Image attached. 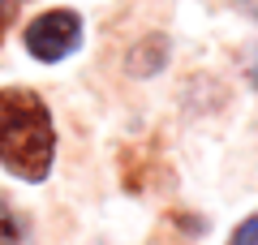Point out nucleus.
I'll list each match as a JSON object with an SVG mask.
<instances>
[{"instance_id":"f257e3e1","label":"nucleus","mask_w":258,"mask_h":245,"mask_svg":"<svg viewBox=\"0 0 258 245\" xmlns=\"http://www.w3.org/2000/svg\"><path fill=\"white\" fill-rule=\"evenodd\" d=\"M56 159V125L43 95L26 86H5L0 91V168L18 181H47Z\"/></svg>"},{"instance_id":"f03ea898","label":"nucleus","mask_w":258,"mask_h":245,"mask_svg":"<svg viewBox=\"0 0 258 245\" xmlns=\"http://www.w3.org/2000/svg\"><path fill=\"white\" fill-rule=\"evenodd\" d=\"M22 39H26V52L35 56V60L56 65L69 52H78V43H82V18H78L74 9H47L26 26Z\"/></svg>"},{"instance_id":"7ed1b4c3","label":"nucleus","mask_w":258,"mask_h":245,"mask_svg":"<svg viewBox=\"0 0 258 245\" xmlns=\"http://www.w3.org/2000/svg\"><path fill=\"white\" fill-rule=\"evenodd\" d=\"M0 245H30L26 241V224H22V215L9 202H0Z\"/></svg>"},{"instance_id":"20e7f679","label":"nucleus","mask_w":258,"mask_h":245,"mask_svg":"<svg viewBox=\"0 0 258 245\" xmlns=\"http://www.w3.org/2000/svg\"><path fill=\"white\" fill-rule=\"evenodd\" d=\"M228 245H258V211H254V215H245L237 228H232Z\"/></svg>"},{"instance_id":"39448f33","label":"nucleus","mask_w":258,"mask_h":245,"mask_svg":"<svg viewBox=\"0 0 258 245\" xmlns=\"http://www.w3.org/2000/svg\"><path fill=\"white\" fill-rule=\"evenodd\" d=\"M241 13H249V18H258V0H232Z\"/></svg>"},{"instance_id":"423d86ee","label":"nucleus","mask_w":258,"mask_h":245,"mask_svg":"<svg viewBox=\"0 0 258 245\" xmlns=\"http://www.w3.org/2000/svg\"><path fill=\"white\" fill-rule=\"evenodd\" d=\"M254 86H258V60H254Z\"/></svg>"},{"instance_id":"0eeeda50","label":"nucleus","mask_w":258,"mask_h":245,"mask_svg":"<svg viewBox=\"0 0 258 245\" xmlns=\"http://www.w3.org/2000/svg\"><path fill=\"white\" fill-rule=\"evenodd\" d=\"M5 5H9V0H0V9H5Z\"/></svg>"}]
</instances>
